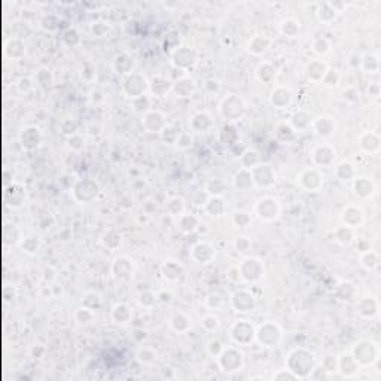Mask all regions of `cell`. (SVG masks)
<instances>
[{"mask_svg":"<svg viewBox=\"0 0 381 381\" xmlns=\"http://www.w3.org/2000/svg\"><path fill=\"white\" fill-rule=\"evenodd\" d=\"M362 66H364V69L365 70H370V73H374V72H377L379 70V66H380V63H379V57L377 55H374V54H370V55H365L364 58H362Z\"/></svg>","mask_w":381,"mask_h":381,"instance_id":"cell-7","label":"cell"},{"mask_svg":"<svg viewBox=\"0 0 381 381\" xmlns=\"http://www.w3.org/2000/svg\"><path fill=\"white\" fill-rule=\"evenodd\" d=\"M362 267L367 268V270H374L377 265H379V255L376 252H373L371 249L362 256Z\"/></svg>","mask_w":381,"mask_h":381,"instance_id":"cell-6","label":"cell"},{"mask_svg":"<svg viewBox=\"0 0 381 381\" xmlns=\"http://www.w3.org/2000/svg\"><path fill=\"white\" fill-rule=\"evenodd\" d=\"M328 48H329V45H328V42H326L325 39H323V40H319V43H316V51H317V52H326Z\"/></svg>","mask_w":381,"mask_h":381,"instance_id":"cell-8","label":"cell"},{"mask_svg":"<svg viewBox=\"0 0 381 381\" xmlns=\"http://www.w3.org/2000/svg\"><path fill=\"white\" fill-rule=\"evenodd\" d=\"M374 188H376L374 184H373L370 179H367V178H359V179H356V182H355V190H356V193L361 195V196H370V195H373Z\"/></svg>","mask_w":381,"mask_h":381,"instance_id":"cell-5","label":"cell"},{"mask_svg":"<svg viewBox=\"0 0 381 381\" xmlns=\"http://www.w3.org/2000/svg\"><path fill=\"white\" fill-rule=\"evenodd\" d=\"M359 313L364 317H374L379 313V301L374 298H367L364 301H361L359 304Z\"/></svg>","mask_w":381,"mask_h":381,"instance_id":"cell-4","label":"cell"},{"mask_svg":"<svg viewBox=\"0 0 381 381\" xmlns=\"http://www.w3.org/2000/svg\"><path fill=\"white\" fill-rule=\"evenodd\" d=\"M368 93H370L371 97H379V95H380V87H379V84H373V85H370Z\"/></svg>","mask_w":381,"mask_h":381,"instance_id":"cell-9","label":"cell"},{"mask_svg":"<svg viewBox=\"0 0 381 381\" xmlns=\"http://www.w3.org/2000/svg\"><path fill=\"white\" fill-rule=\"evenodd\" d=\"M343 219L344 222L353 228V226H358L364 222V211L358 207H347L344 210V214H343Z\"/></svg>","mask_w":381,"mask_h":381,"instance_id":"cell-3","label":"cell"},{"mask_svg":"<svg viewBox=\"0 0 381 381\" xmlns=\"http://www.w3.org/2000/svg\"><path fill=\"white\" fill-rule=\"evenodd\" d=\"M379 356V349L374 343L371 341H362L355 347V361L365 364V365H371Z\"/></svg>","mask_w":381,"mask_h":381,"instance_id":"cell-1","label":"cell"},{"mask_svg":"<svg viewBox=\"0 0 381 381\" xmlns=\"http://www.w3.org/2000/svg\"><path fill=\"white\" fill-rule=\"evenodd\" d=\"M361 146H362L364 151H367L370 154L379 152L380 151V137H379V134L373 133V131L364 134L362 139H361Z\"/></svg>","mask_w":381,"mask_h":381,"instance_id":"cell-2","label":"cell"}]
</instances>
